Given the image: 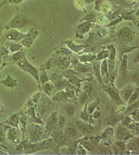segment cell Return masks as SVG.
<instances>
[{
  "label": "cell",
  "instance_id": "1",
  "mask_svg": "<svg viewBox=\"0 0 139 155\" xmlns=\"http://www.w3.org/2000/svg\"><path fill=\"white\" fill-rule=\"evenodd\" d=\"M87 151L93 152L101 142L100 136H86L77 141Z\"/></svg>",
  "mask_w": 139,
  "mask_h": 155
},
{
  "label": "cell",
  "instance_id": "2",
  "mask_svg": "<svg viewBox=\"0 0 139 155\" xmlns=\"http://www.w3.org/2000/svg\"><path fill=\"white\" fill-rule=\"evenodd\" d=\"M17 65L23 71L30 74L35 78L37 81V84H38L40 89L41 90V85L39 82V73L37 68L33 65H31L30 63L27 60L26 58L21 62L17 63Z\"/></svg>",
  "mask_w": 139,
  "mask_h": 155
},
{
  "label": "cell",
  "instance_id": "3",
  "mask_svg": "<svg viewBox=\"0 0 139 155\" xmlns=\"http://www.w3.org/2000/svg\"><path fill=\"white\" fill-rule=\"evenodd\" d=\"M103 90L109 95L113 103L119 105H122L125 104L120 97L119 91L115 87V85H112L111 84L105 85L104 87Z\"/></svg>",
  "mask_w": 139,
  "mask_h": 155
},
{
  "label": "cell",
  "instance_id": "4",
  "mask_svg": "<svg viewBox=\"0 0 139 155\" xmlns=\"http://www.w3.org/2000/svg\"><path fill=\"white\" fill-rule=\"evenodd\" d=\"M52 133V139L59 149L64 146L67 141V136L63 130H56Z\"/></svg>",
  "mask_w": 139,
  "mask_h": 155
},
{
  "label": "cell",
  "instance_id": "5",
  "mask_svg": "<svg viewBox=\"0 0 139 155\" xmlns=\"http://www.w3.org/2000/svg\"><path fill=\"white\" fill-rule=\"evenodd\" d=\"M58 113L55 111L49 116L46 122V129L49 132L56 130L58 128Z\"/></svg>",
  "mask_w": 139,
  "mask_h": 155
},
{
  "label": "cell",
  "instance_id": "6",
  "mask_svg": "<svg viewBox=\"0 0 139 155\" xmlns=\"http://www.w3.org/2000/svg\"><path fill=\"white\" fill-rule=\"evenodd\" d=\"M44 133L43 127L39 124H33L31 126L30 138L33 142H38L41 138Z\"/></svg>",
  "mask_w": 139,
  "mask_h": 155
},
{
  "label": "cell",
  "instance_id": "7",
  "mask_svg": "<svg viewBox=\"0 0 139 155\" xmlns=\"http://www.w3.org/2000/svg\"><path fill=\"white\" fill-rule=\"evenodd\" d=\"M115 136L117 140L124 141H127L135 136L128 128L122 127L121 126L116 132Z\"/></svg>",
  "mask_w": 139,
  "mask_h": 155
},
{
  "label": "cell",
  "instance_id": "8",
  "mask_svg": "<svg viewBox=\"0 0 139 155\" xmlns=\"http://www.w3.org/2000/svg\"><path fill=\"white\" fill-rule=\"evenodd\" d=\"M135 88L130 84L126 85L123 88L119 91V94L122 102L125 104L127 103L129 99L135 90Z\"/></svg>",
  "mask_w": 139,
  "mask_h": 155
},
{
  "label": "cell",
  "instance_id": "9",
  "mask_svg": "<svg viewBox=\"0 0 139 155\" xmlns=\"http://www.w3.org/2000/svg\"><path fill=\"white\" fill-rule=\"evenodd\" d=\"M74 65V70L76 72L85 74L90 73L92 71V65L90 63H83L76 60L72 61Z\"/></svg>",
  "mask_w": 139,
  "mask_h": 155
},
{
  "label": "cell",
  "instance_id": "10",
  "mask_svg": "<svg viewBox=\"0 0 139 155\" xmlns=\"http://www.w3.org/2000/svg\"><path fill=\"white\" fill-rule=\"evenodd\" d=\"M126 149L130 153H139V136H133L126 141Z\"/></svg>",
  "mask_w": 139,
  "mask_h": 155
},
{
  "label": "cell",
  "instance_id": "11",
  "mask_svg": "<svg viewBox=\"0 0 139 155\" xmlns=\"http://www.w3.org/2000/svg\"><path fill=\"white\" fill-rule=\"evenodd\" d=\"M38 34V33L35 31H30L28 33H27L26 37L20 41V43L22 44V46L27 48L30 47L34 43Z\"/></svg>",
  "mask_w": 139,
  "mask_h": 155
},
{
  "label": "cell",
  "instance_id": "12",
  "mask_svg": "<svg viewBox=\"0 0 139 155\" xmlns=\"http://www.w3.org/2000/svg\"><path fill=\"white\" fill-rule=\"evenodd\" d=\"M27 34H24L20 33L15 29H12L9 32L7 33L5 37L7 39L11 41L14 42H20L22 39L26 37Z\"/></svg>",
  "mask_w": 139,
  "mask_h": 155
},
{
  "label": "cell",
  "instance_id": "13",
  "mask_svg": "<svg viewBox=\"0 0 139 155\" xmlns=\"http://www.w3.org/2000/svg\"><path fill=\"white\" fill-rule=\"evenodd\" d=\"M126 141L117 140L111 146L114 154H122L128 151L126 149Z\"/></svg>",
  "mask_w": 139,
  "mask_h": 155
},
{
  "label": "cell",
  "instance_id": "14",
  "mask_svg": "<svg viewBox=\"0 0 139 155\" xmlns=\"http://www.w3.org/2000/svg\"><path fill=\"white\" fill-rule=\"evenodd\" d=\"M25 24L26 20L20 14H18L8 24V26L13 29H19L22 27Z\"/></svg>",
  "mask_w": 139,
  "mask_h": 155
},
{
  "label": "cell",
  "instance_id": "15",
  "mask_svg": "<svg viewBox=\"0 0 139 155\" xmlns=\"http://www.w3.org/2000/svg\"><path fill=\"white\" fill-rule=\"evenodd\" d=\"M101 61L100 66L101 75L105 85H107L109 84V71L107 65V59H104Z\"/></svg>",
  "mask_w": 139,
  "mask_h": 155
},
{
  "label": "cell",
  "instance_id": "16",
  "mask_svg": "<svg viewBox=\"0 0 139 155\" xmlns=\"http://www.w3.org/2000/svg\"><path fill=\"white\" fill-rule=\"evenodd\" d=\"M114 136H115L114 129L111 127H109L107 128L100 135V136L101 141L111 143V141Z\"/></svg>",
  "mask_w": 139,
  "mask_h": 155
},
{
  "label": "cell",
  "instance_id": "17",
  "mask_svg": "<svg viewBox=\"0 0 139 155\" xmlns=\"http://www.w3.org/2000/svg\"><path fill=\"white\" fill-rule=\"evenodd\" d=\"M76 126L78 129L83 134L89 133L93 129V126L89 123L81 121H77Z\"/></svg>",
  "mask_w": 139,
  "mask_h": 155
},
{
  "label": "cell",
  "instance_id": "18",
  "mask_svg": "<svg viewBox=\"0 0 139 155\" xmlns=\"http://www.w3.org/2000/svg\"><path fill=\"white\" fill-rule=\"evenodd\" d=\"M68 82L70 84L74 85V86L78 88H80L81 84L84 81H91L92 80V78H79L77 74L72 76L71 77L67 78Z\"/></svg>",
  "mask_w": 139,
  "mask_h": 155
},
{
  "label": "cell",
  "instance_id": "19",
  "mask_svg": "<svg viewBox=\"0 0 139 155\" xmlns=\"http://www.w3.org/2000/svg\"><path fill=\"white\" fill-rule=\"evenodd\" d=\"M78 128L76 126L73 124L66 125L63 130L66 136H67L70 138H75L78 134Z\"/></svg>",
  "mask_w": 139,
  "mask_h": 155
},
{
  "label": "cell",
  "instance_id": "20",
  "mask_svg": "<svg viewBox=\"0 0 139 155\" xmlns=\"http://www.w3.org/2000/svg\"><path fill=\"white\" fill-rule=\"evenodd\" d=\"M101 61H95L92 65V71H93L94 75L98 80V82L101 85H102L104 87L105 86L104 82L103 81L100 72V66H101Z\"/></svg>",
  "mask_w": 139,
  "mask_h": 155
},
{
  "label": "cell",
  "instance_id": "21",
  "mask_svg": "<svg viewBox=\"0 0 139 155\" xmlns=\"http://www.w3.org/2000/svg\"><path fill=\"white\" fill-rule=\"evenodd\" d=\"M54 86V90H55L56 91L61 90L65 88L66 87L67 85L69 82L68 80L64 78L56 80L52 82Z\"/></svg>",
  "mask_w": 139,
  "mask_h": 155
},
{
  "label": "cell",
  "instance_id": "22",
  "mask_svg": "<svg viewBox=\"0 0 139 155\" xmlns=\"http://www.w3.org/2000/svg\"><path fill=\"white\" fill-rule=\"evenodd\" d=\"M53 101L54 102H67L70 101L66 95V91L64 89L61 90L56 91V93L54 95L53 97Z\"/></svg>",
  "mask_w": 139,
  "mask_h": 155
},
{
  "label": "cell",
  "instance_id": "23",
  "mask_svg": "<svg viewBox=\"0 0 139 155\" xmlns=\"http://www.w3.org/2000/svg\"><path fill=\"white\" fill-rule=\"evenodd\" d=\"M0 84L9 88H15L18 85L17 80L12 78L9 74H7V78L4 80L0 81Z\"/></svg>",
  "mask_w": 139,
  "mask_h": 155
},
{
  "label": "cell",
  "instance_id": "24",
  "mask_svg": "<svg viewBox=\"0 0 139 155\" xmlns=\"http://www.w3.org/2000/svg\"><path fill=\"white\" fill-rule=\"evenodd\" d=\"M63 44H65L67 46L68 48L72 52H79L81 50H83V49L85 47L83 45L81 44H77L75 43L72 41H67L64 42Z\"/></svg>",
  "mask_w": 139,
  "mask_h": 155
},
{
  "label": "cell",
  "instance_id": "25",
  "mask_svg": "<svg viewBox=\"0 0 139 155\" xmlns=\"http://www.w3.org/2000/svg\"><path fill=\"white\" fill-rule=\"evenodd\" d=\"M96 55L91 54H83L78 57V61L81 63H90L96 60Z\"/></svg>",
  "mask_w": 139,
  "mask_h": 155
},
{
  "label": "cell",
  "instance_id": "26",
  "mask_svg": "<svg viewBox=\"0 0 139 155\" xmlns=\"http://www.w3.org/2000/svg\"><path fill=\"white\" fill-rule=\"evenodd\" d=\"M118 33L124 35L127 39H129V41L131 42L133 39H135V33L130 28L128 27H125L124 28L120 29Z\"/></svg>",
  "mask_w": 139,
  "mask_h": 155
},
{
  "label": "cell",
  "instance_id": "27",
  "mask_svg": "<svg viewBox=\"0 0 139 155\" xmlns=\"http://www.w3.org/2000/svg\"><path fill=\"white\" fill-rule=\"evenodd\" d=\"M85 106L88 114L91 115L92 114L99 106V100L96 99L91 102H88L87 103L85 104Z\"/></svg>",
  "mask_w": 139,
  "mask_h": 155
},
{
  "label": "cell",
  "instance_id": "28",
  "mask_svg": "<svg viewBox=\"0 0 139 155\" xmlns=\"http://www.w3.org/2000/svg\"><path fill=\"white\" fill-rule=\"evenodd\" d=\"M25 58H26V52L25 51L20 50L19 52H16L15 54L12 56V59L13 62L15 63L16 65Z\"/></svg>",
  "mask_w": 139,
  "mask_h": 155
},
{
  "label": "cell",
  "instance_id": "29",
  "mask_svg": "<svg viewBox=\"0 0 139 155\" xmlns=\"http://www.w3.org/2000/svg\"><path fill=\"white\" fill-rule=\"evenodd\" d=\"M139 109V101L138 100L135 103L131 104L130 105L127 106L126 110L124 112V114L128 116H130L131 115L134 113L135 111Z\"/></svg>",
  "mask_w": 139,
  "mask_h": 155
},
{
  "label": "cell",
  "instance_id": "30",
  "mask_svg": "<svg viewBox=\"0 0 139 155\" xmlns=\"http://www.w3.org/2000/svg\"><path fill=\"white\" fill-rule=\"evenodd\" d=\"M41 89L43 91L44 93L48 95V96H51L53 90H54V86L52 83L49 81L45 84L41 85Z\"/></svg>",
  "mask_w": 139,
  "mask_h": 155
},
{
  "label": "cell",
  "instance_id": "31",
  "mask_svg": "<svg viewBox=\"0 0 139 155\" xmlns=\"http://www.w3.org/2000/svg\"><path fill=\"white\" fill-rule=\"evenodd\" d=\"M89 81H84L81 84L80 88L82 90L87 94L91 96L92 91H93V87L91 84L89 83Z\"/></svg>",
  "mask_w": 139,
  "mask_h": 155
},
{
  "label": "cell",
  "instance_id": "32",
  "mask_svg": "<svg viewBox=\"0 0 139 155\" xmlns=\"http://www.w3.org/2000/svg\"><path fill=\"white\" fill-rule=\"evenodd\" d=\"M128 128L130 130L133 136H139V122L133 121L129 125Z\"/></svg>",
  "mask_w": 139,
  "mask_h": 155
},
{
  "label": "cell",
  "instance_id": "33",
  "mask_svg": "<svg viewBox=\"0 0 139 155\" xmlns=\"http://www.w3.org/2000/svg\"><path fill=\"white\" fill-rule=\"evenodd\" d=\"M90 96L87 94L86 93L83 92V91H80L79 92L77 99L82 105H85V104L88 102Z\"/></svg>",
  "mask_w": 139,
  "mask_h": 155
},
{
  "label": "cell",
  "instance_id": "34",
  "mask_svg": "<svg viewBox=\"0 0 139 155\" xmlns=\"http://www.w3.org/2000/svg\"><path fill=\"white\" fill-rule=\"evenodd\" d=\"M139 89L138 87H135V90L131 95L128 101L127 102V105H130L131 104L135 103V102L139 100Z\"/></svg>",
  "mask_w": 139,
  "mask_h": 155
},
{
  "label": "cell",
  "instance_id": "35",
  "mask_svg": "<svg viewBox=\"0 0 139 155\" xmlns=\"http://www.w3.org/2000/svg\"><path fill=\"white\" fill-rule=\"evenodd\" d=\"M109 55L110 52L109 50H103L96 55V61H101L104 59H107L109 58Z\"/></svg>",
  "mask_w": 139,
  "mask_h": 155
},
{
  "label": "cell",
  "instance_id": "36",
  "mask_svg": "<svg viewBox=\"0 0 139 155\" xmlns=\"http://www.w3.org/2000/svg\"><path fill=\"white\" fill-rule=\"evenodd\" d=\"M127 60H128V56L125 54L123 56V58L120 65V71L122 72V75L124 76L126 75L127 70Z\"/></svg>",
  "mask_w": 139,
  "mask_h": 155
},
{
  "label": "cell",
  "instance_id": "37",
  "mask_svg": "<svg viewBox=\"0 0 139 155\" xmlns=\"http://www.w3.org/2000/svg\"><path fill=\"white\" fill-rule=\"evenodd\" d=\"M50 81L49 76L48 75V72L46 70H42L41 73L39 75V82L40 85L45 84Z\"/></svg>",
  "mask_w": 139,
  "mask_h": 155
},
{
  "label": "cell",
  "instance_id": "38",
  "mask_svg": "<svg viewBox=\"0 0 139 155\" xmlns=\"http://www.w3.org/2000/svg\"><path fill=\"white\" fill-rule=\"evenodd\" d=\"M57 123H58V128H59L60 130H63L66 125V119L64 115L62 114H59Z\"/></svg>",
  "mask_w": 139,
  "mask_h": 155
},
{
  "label": "cell",
  "instance_id": "39",
  "mask_svg": "<svg viewBox=\"0 0 139 155\" xmlns=\"http://www.w3.org/2000/svg\"><path fill=\"white\" fill-rule=\"evenodd\" d=\"M91 26V24L89 22H85L83 24H80V26L78 27V30L81 33V34H84L87 32L89 30L90 27Z\"/></svg>",
  "mask_w": 139,
  "mask_h": 155
},
{
  "label": "cell",
  "instance_id": "40",
  "mask_svg": "<svg viewBox=\"0 0 139 155\" xmlns=\"http://www.w3.org/2000/svg\"><path fill=\"white\" fill-rule=\"evenodd\" d=\"M133 121L131 118L130 116L125 114L124 118L120 121V126L122 127H128L131 123H132Z\"/></svg>",
  "mask_w": 139,
  "mask_h": 155
},
{
  "label": "cell",
  "instance_id": "41",
  "mask_svg": "<svg viewBox=\"0 0 139 155\" xmlns=\"http://www.w3.org/2000/svg\"><path fill=\"white\" fill-rule=\"evenodd\" d=\"M125 116V114L119 113L118 114L116 115L115 116H113L111 119L110 123L114 125H116L118 123L120 122L123 119Z\"/></svg>",
  "mask_w": 139,
  "mask_h": 155
},
{
  "label": "cell",
  "instance_id": "42",
  "mask_svg": "<svg viewBox=\"0 0 139 155\" xmlns=\"http://www.w3.org/2000/svg\"><path fill=\"white\" fill-rule=\"evenodd\" d=\"M107 48L110 52L109 57L108 59H110L111 60L115 61L116 57V50L115 47L113 46V45H111L108 46Z\"/></svg>",
  "mask_w": 139,
  "mask_h": 155
},
{
  "label": "cell",
  "instance_id": "43",
  "mask_svg": "<svg viewBox=\"0 0 139 155\" xmlns=\"http://www.w3.org/2000/svg\"><path fill=\"white\" fill-rule=\"evenodd\" d=\"M91 115L88 114L86 110H85V107H84L83 111L81 112L80 115V118L83 121H84L85 122L89 123Z\"/></svg>",
  "mask_w": 139,
  "mask_h": 155
},
{
  "label": "cell",
  "instance_id": "44",
  "mask_svg": "<svg viewBox=\"0 0 139 155\" xmlns=\"http://www.w3.org/2000/svg\"><path fill=\"white\" fill-rule=\"evenodd\" d=\"M65 110L66 113L70 116H73L76 112V108L72 105H67L66 106Z\"/></svg>",
  "mask_w": 139,
  "mask_h": 155
},
{
  "label": "cell",
  "instance_id": "45",
  "mask_svg": "<svg viewBox=\"0 0 139 155\" xmlns=\"http://www.w3.org/2000/svg\"><path fill=\"white\" fill-rule=\"evenodd\" d=\"M63 78H64V76H63V73H61V72H59L57 71L53 72V73L51 74V76H49L50 80H51V81L52 82Z\"/></svg>",
  "mask_w": 139,
  "mask_h": 155
},
{
  "label": "cell",
  "instance_id": "46",
  "mask_svg": "<svg viewBox=\"0 0 139 155\" xmlns=\"http://www.w3.org/2000/svg\"><path fill=\"white\" fill-rule=\"evenodd\" d=\"M62 73H63V76L66 79H67L70 77H71L72 76L77 74V72L75 71L74 69H67V70H64V71H63Z\"/></svg>",
  "mask_w": 139,
  "mask_h": 155
},
{
  "label": "cell",
  "instance_id": "47",
  "mask_svg": "<svg viewBox=\"0 0 139 155\" xmlns=\"http://www.w3.org/2000/svg\"><path fill=\"white\" fill-rule=\"evenodd\" d=\"M107 65L108 67L109 73L113 72L116 68L115 61L111 60L109 59H107Z\"/></svg>",
  "mask_w": 139,
  "mask_h": 155
},
{
  "label": "cell",
  "instance_id": "48",
  "mask_svg": "<svg viewBox=\"0 0 139 155\" xmlns=\"http://www.w3.org/2000/svg\"><path fill=\"white\" fill-rule=\"evenodd\" d=\"M8 136L9 138L11 140H17L18 138V132L17 130L15 128L13 129L10 130L8 132Z\"/></svg>",
  "mask_w": 139,
  "mask_h": 155
},
{
  "label": "cell",
  "instance_id": "49",
  "mask_svg": "<svg viewBox=\"0 0 139 155\" xmlns=\"http://www.w3.org/2000/svg\"><path fill=\"white\" fill-rule=\"evenodd\" d=\"M87 154V150L81 145L79 144L77 145L76 149V154L77 155H85Z\"/></svg>",
  "mask_w": 139,
  "mask_h": 155
},
{
  "label": "cell",
  "instance_id": "50",
  "mask_svg": "<svg viewBox=\"0 0 139 155\" xmlns=\"http://www.w3.org/2000/svg\"><path fill=\"white\" fill-rule=\"evenodd\" d=\"M101 109L100 108V107L98 106V108L95 110V111L92 114L91 117V118H92L94 120H96V119H98L99 118L100 116H101Z\"/></svg>",
  "mask_w": 139,
  "mask_h": 155
},
{
  "label": "cell",
  "instance_id": "51",
  "mask_svg": "<svg viewBox=\"0 0 139 155\" xmlns=\"http://www.w3.org/2000/svg\"><path fill=\"white\" fill-rule=\"evenodd\" d=\"M22 48V45L21 44H17L14 45L10 47V50L12 52H19Z\"/></svg>",
  "mask_w": 139,
  "mask_h": 155
},
{
  "label": "cell",
  "instance_id": "52",
  "mask_svg": "<svg viewBox=\"0 0 139 155\" xmlns=\"http://www.w3.org/2000/svg\"><path fill=\"white\" fill-rule=\"evenodd\" d=\"M59 54L63 55L64 56H68L70 54H72V51H70L68 48H62L61 49L59 50Z\"/></svg>",
  "mask_w": 139,
  "mask_h": 155
},
{
  "label": "cell",
  "instance_id": "53",
  "mask_svg": "<svg viewBox=\"0 0 139 155\" xmlns=\"http://www.w3.org/2000/svg\"><path fill=\"white\" fill-rule=\"evenodd\" d=\"M139 109L135 111L134 113H133L131 115L130 117L132 119L133 121L135 122H139Z\"/></svg>",
  "mask_w": 139,
  "mask_h": 155
},
{
  "label": "cell",
  "instance_id": "54",
  "mask_svg": "<svg viewBox=\"0 0 139 155\" xmlns=\"http://www.w3.org/2000/svg\"><path fill=\"white\" fill-rule=\"evenodd\" d=\"M138 47H127L124 50V53H127L129 52H132L134 50H135L136 48H138Z\"/></svg>",
  "mask_w": 139,
  "mask_h": 155
},
{
  "label": "cell",
  "instance_id": "55",
  "mask_svg": "<svg viewBox=\"0 0 139 155\" xmlns=\"http://www.w3.org/2000/svg\"><path fill=\"white\" fill-rule=\"evenodd\" d=\"M23 1H24V0H13V2L14 3H15V4H20V3L22 2Z\"/></svg>",
  "mask_w": 139,
  "mask_h": 155
}]
</instances>
